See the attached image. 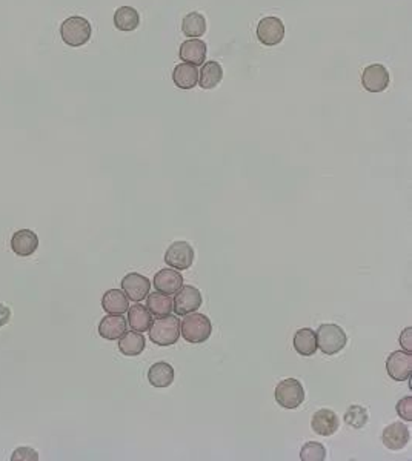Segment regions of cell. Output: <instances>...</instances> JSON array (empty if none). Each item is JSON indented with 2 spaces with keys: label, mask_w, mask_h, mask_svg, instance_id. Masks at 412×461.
<instances>
[{
  "label": "cell",
  "mask_w": 412,
  "mask_h": 461,
  "mask_svg": "<svg viewBox=\"0 0 412 461\" xmlns=\"http://www.w3.org/2000/svg\"><path fill=\"white\" fill-rule=\"evenodd\" d=\"M91 34V23L85 17H80V15L68 17L60 27L62 41L69 46H74V48H79V46L88 43Z\"/></svg>",
  "instance_id": "obj_4"
},
{
  "label": "cell",
  "mask_w": 412,
  "mask_h": 461,
  "mask_svg": "<svg viewBox=\"0 0 412 461\" xmlns=\"http://www.w3.org/2000/svg\"><path fill=\"white\" fill-rule=\"evenodd\" d=\"M345 423L349 425L354 429H362L367 426L369 420V413L367 408H363L360 404H353L349 406V409L345 412Z\"/></svg>",
  "instance_id": "obj_28"
},
{
  "label": "cell",
  "mask_w": 412,
  "mask_h": 461,
  "mask_svg": "<svg viewBox=\"0 0 412 461\" xmlns=\"http://www.w3.org/2000/svg\"><path fill=\"white\" fill-rule=\"evenodd\" d=\"M150 340L157 346H173L180 339V320L176 315H165L154 320L150 326Z\"/></svg>",
  "instance_id": "obj_1"
},
{
  "label": "cell",
  "mask_w": 412,
  "mask_h": 461,
  "mask_svg": "<svg viewBox=\"0 0 412 461\" xmlns=\"http://www.w3.org/2000/svg\"><path fill=\"white\" fill-rule=\"evenodd\" d=\"M145 345H146V341H145L142 332L129 331V332L123 334L120 337L119 349L123 355L137 357L145 350Z\"/></svg>",
  "instance_id": "obj_23"
},
{
  "label": "cell",
  "mask_w": 412,
  "mask_h": 461,
  "mask_svg": "<svg viewBox=\"0 0 412 461\" xmlns=\"http://www.w3.org/2000/svg\"><path fill=\"white\" fill-rule=\"evenodd\" d=\"M38 248V239L36 232L29 229H20L11 239V249L19 257H29Z\"/></svg>",
  "instance_id": "obj_16"
},
{
  "label": "cell",
  "mask_w": 412,
  "mask_h": 461,
  "mask_svg": "<svg viewBox=\"0 0 412 461\" xmlns=\"http://www.w3.org/2000/svg\"><path fill=\"white\" fill-rule=\"evenodd\" d=\"M259 41L267 46H276L283 41L285 25L278 17H265L259 22L257 27Z\"/></svg>",
  "instance_id": "obj_10"
},
{
  "label": "cell",
  "mask_w": 412,
  "mask_h": 461,
  "mask_svg": "<svg viewBox=\"0 0 412 461\" xmlns=\"http://www.w3.org/2000/svg\"><path fill=\"white\" fill-rule=\"evenodd\" d=\"M122 289L127 294L128 300L131 302H142L146 299L151 289V281L142 274L137 272H131V274L125 276L122 280Z\"/></svg>",
  "instance_id": "obj_9"
},
{
  "label": "cell",
  "mask_w": 412,
  "mask_h": 461,
  "mask_svg": "<svg viewBox=\"0 0 412 461\" xmlns=\"http://www.w3.org/2000/svg\"><path fill=\"white\" fill-rule=\"evenodd\" d=\"M223 79V68L219 62H206L199 73V85L204 90H213Z\"/></svg>",
  "instance_id": "obj_24"
},
{
  "label": "cell",
  "mask_w": 412,
  "mask_h": 461,
  "mask_svg": "<svg viewBox=\"0 0 412 461\" xmlns=\"http://www.w3.org/2000/svg\"><path fill=\"white\" fill-rule=\"evenodd\" d=\"M397 413L399 417L405 421H412V398L405 397L397 403Z\"/></svg>",
  "instance_id": "obj_30"
},
{
  "label": "cell",
  "mask_w": 412,
  "mask_h": 461,
  "mask_svg": "<svg viewBox=\"0 0 412 461\" xmlns=\"http://www.w3.org/2000/svg\"><path fill=\"white\" fill-rule=\"evenodd\" d=\"M185 318L180 323V335L192 345H200L205 343L213 332V325L204 314H197V312H191L188 315H183Z\"/></svg>",
  "instance_id": "obj_2"
},
{
  "label": "cell",
  "mask_w": 412,
  "mask_h": 461,
  "mask_svg": "<svg viewBox=\"0 0 412 461\" xmlns=\"http://www.w3.org/2000/svg\"><path fill=\"white\" fill-rule=\"evenodd\" d=\"M317 349H320L325 355H336L345 349L348 343V335L343 327L339 325H322L315 332Z\"/></svg>",
  "instance_id": "obj_3"
},
{
  "label": "cell",
  "mask_w": 412,
  "mask_h": 461,
  "mask_svg": "<svg viewBox=\"0 0 412 461\" xmlns=\"http://www.w3.org/2000/svg\"><path fill=\"white\" fill-rule=\"evenodd\" d=\"M386 372L395 381H405L411 378L412 354L395 350L386 360Z\"/></svg>",
  "instance_id": "obj_8"
},
{
  "label": "cell",
  "mask_w": 412,
  "mask_h": 461,
  "mask_svg": "<svg viewBox=\"0 0 412 461\" xmlns=\"http://www.w3.org/2000/svg\"><path fill=\"white\" fill-rule=\"evenodd\" d=\"M182 31L186 37H201L206 31V20L200 13H190L183 17Z\"/></svg>",
  "instance_id": "obj_27"
},
{
  "label": "cell",
  "mask_w": 412,
  "mask_h": 461,
  "mask_svg": "<svg viewBox=\"0 0 412 461\" xmlns=\"http://www.w3.org/2000/svg\"><path fill=\"white\" fill-rule=\"evenodd\" d=\"M294 349L300 357H313L317 353L315 332L309 327H301L294 335Z\"/></svg>",
  "instance_id": "obj_20"
},
{
  "label": "cell",
  "mask_w": 412,
  "mask_h": 461,
  "mask_svg": "<svg viewBox=\"0 0 412 461\" xmlns=\"http://www.w3.org/2000/svg\"><path fill=\"white\" fill-rule=\"evenodd\" d=\"M152 323V315L151 312L148 311L146 306H143L142 303H136L133 306H129L128 309V325L133 331L137 332H146L150 329V326Z\"/></svg>",
  "instance_id": "obj_21"
},
{
  "label": "cell",
  "mask_w": 412,
  "mask_h": 461,
  "mask_svg": "<svg viewBox=\"0 0 412 461\" xmlns=\"http://www.w3.org/2000/svg\"><path fill=\"white\" fill-rule=\"evenodd\" d=\"M165 263L176 271H186L194 263V249L188 241H174L165 253Z\"/></svg>",
  "instance_id": "obj_6"
},
{
  "label": "cell",
  "mask_w": 412,
  "mask_h": 461,
  "mask_svg": "<svg viewBox=\"0 0 412 461\" xmlns=\"http://www.w3.org/2000/svg\"><path fill=\"white\" fill-rule=\"evenodd\" d=\"M148 381L154 388H169L174 383V368L166 362L154 363L148 371Z\"/></svg>",
  "instance_id": "obj_18"
},
{
  "label": "cell",
  "mask_w": 412,
  "mask_h": 461,
  "mask_svg": "<svg viewBox=\"0 0 412 461\" xmlns=\"http://www.w3.org/2000/svg\"><path fill=\"white\" fill-rule=\"evenodd\" d=\"M178 56L186 64L199 66L206 60V43L200 38H188L182 43Z\"/></svg>",
  "instance_id": "obj_15"
},
{
  "label": "cell",
  "mask_w": 412,
  "mask_h": 461,
  "mask_svg": "<svg viewBox=\"0 0 412 461\" xmlns=\"http://www.w3.org/2000/svg\"><path fill=\"white\" fill-rule=\"evenodd\" d=\"M362 85L369 92H382L390 85V73L383 65H369L362 74Z\"/></svg>",
  "instance_id": "obj_11"
},
{
  "label": "cell",
  "mask_w": 412,
  "mask_h": 461,
  "mask_svg": "<svg viewBox=\"0 0 412 461\" xmlns=\"http://www.w3.org/2000/svg\"><path fill=\"white\" fill-rule=\"evenodd\" d=\"M146 308L151 312V315H155V317L169 315L171 312H173V299H171L169 295L160 294V292L148 294Z\"/></svg>",
  "instance_id": "obj_25"
},
{
  "label": "cell",
  "mask_w": 412,
  "mask_h": 461,
  "mask_svg": "<svg viewBox=\"0 0 412 461\" xmlns=\"http://www.w3.org/2000/svg\"><path fill=\"white\" fill-rule=\"evenodd\" d=\"M127 318L122 315H106L99 325V335L105 340H118L127 332Z\"/></svg>",
  "instance_id": "obj_17"
},
{
  "label": "cell",
  "mask_w": 412,
  "mask_h": 461,
  "mask_svg": "<svg viewBox=\"0 0 412 461\" xmlns=\"http://www.w3.org/2000/svg\"><path fill=\"white\" fill-rule=\"evenodd\" d=\"M13 461H37L38 460V454L33 449H28V448H20L17 451H14V454L11 457Z\"/></svg>",
  "instance_id": "obj_31"
},
{
  "label": "cell",
  "mask_w": 412,
  "mask_h": 461,
  "mask_svg": "<svg viewBox=\"0 0 412 461\" xmlns=\"http://www.w3.org/2000/svg\"><path fill=\"white\" fill-rule=\"evenodd\" d=\"M11 318V309L5 306V304H0V327L8 325Z\"/></svg>",
  "instance_id": "obj_33"
},
{
  "label": "cell",
  "mask_w": 412,
  "mask_h": 461,
  "mask_svg": "<svg viewBox=\"0 0 412 461\" xmlns=\"http://www.w3.org/2000/svg\"><path fill=\"white\" fill-rule=\"evenodd\" d=\"M114 25L119 31H134L140 25V14L131 6H120L114 14Z\"/></svg>",
  "instance_id": "obj_26"
},
{
  "label": "cell",
  "mask_w": 412,
  "mask_h": 461,
  "mask_svg": "<svg viewBox=\"0 0 412 461\" xmlns=\"http://www.w3.org/2000/svg\"><path fill=\"white\" fill-rule=\"evenodd\" d=\"M400 345L402 348L406 350V353H412V329L411 327H406L405 331L400 335Z\"/></svg>",
  "instance_id": "obj_32"
},
{
  "label": "cell",
  "mask_w": 412,
  "mask_h": 461,
  "mask_svg": "<svg viewBox=\"0 0 412 461\" xmlns=\"http://www.w3.org/2000/svg\"><path fill=\"white\" fill-rule=\"evenodd\" d=\"M340 421L337 413L331 409L317 411L311 420V429L320 437H331L339 431Z\"/></svg>",
  "instance_id": "obj_13"
},
{
  "label": "cell",
  "mask_w": 412,
  "mask_h": 461,
  "mask_svg": "<svg viewBox=\"0 0 412 461\" xmlns=\"http://www.w3.org/2000/svg\"><path fill=\"white\" fill-rule=\"evenodd\" d=\"M382 441L390 451H402L409 443V429L403 423H392L385 427Z\"/></svg>",
  "instance_id": "obj_14"
},
{
  "label": "cell",
  "mask_w": 412,
  "mask_h": 461,
  "mask_svg": "<svg viewBox=\"0 0 412 461\" xmlns=\"http://www.w3.org/2000/svg\"><path fill=\"white\" fill-rule=\"evenodd\" d=\"M152 285L155 288V291L165 295H176L180 288L183 286V277L178 271L165 268L159 271L157 274L154 277Z\"/></svg>",
  "instance_id": "obj_12"
},
{
  "label": "cell",
  "mask_w": 412,
  "mask_h": 461,
  "mask_svg": "<svg viewBox=\"0 0 412 461\" xmlns=\"http://www.w3.org/2000/svg\"><path fill=\"white\" fill-rule=\"evenodd\" d=\"M274 397L283 409H297L305 402V389L299 380L285 378L276 386Z\"/></svg>",
  "instance_id": "obj_5"
},
{
  "label": "cell",
  "mask_w": 412,
  "mask_h": 461,
  "mask_svg": "<svg viewBox=\"0 0 412 461\" xmlns=\"http://www.w3.org/2000/svg\"><path fill=\"white\" fill-rule=\"evenodd\" d=\"M102 308L104 311L108 312V314L122 315L125 314V312H128L129 300L123 291H119V289H110V291H106L104 294Z\"/></svg>",
  "instance_id": "obj_19"
},
{
  "label": "cell",
  "mask_w": 412,
  "mask_h": 461,
  "mask_svg": "<svg viewBox=\"0 0 412 461\" xmlns=\"http://www.w3.org/2000/svg\"><path fill=\"white\" fill-rule=\"evenodd\" d=\"M301 461H325L326 460V449L322 443L308 441L300 451Z\"/></svg>",
  "instance_id": "obj_29"
},
{
  "label": "cell",
  "mask_w": 412,
  "mask_h": 461,
  "mask_svg": "<svg viewBox=\"0 0 412 461\" xmlns=\"http://www.w3.org/2000/svg\"><path fill=\"white\" fill-rule=\"evenodd\" d=\"M173 80L176 83V87H178V88L192 90L199 83L197 66L186 64V62H183V64H180V65H177L173 73Z\"/></svg>",
  "instance_id": "obj_22"
},
{
  "label": "cell",
  "mask_w": 412,
  "mask_h": 461,
  "mask_svg": "<svg viewBox=\"0 0 412 461\" xmlns=\"http://www.w3.org/2000/svg\"><path fill=\"white\" fill-rule=\"evenodd\" d=\"M201 292L194 286H182L173 300V311L177 315H188L191 312H197L201 308Z\"/></svg>",
  "instance_id": "obj_7"
}]
</instances>
